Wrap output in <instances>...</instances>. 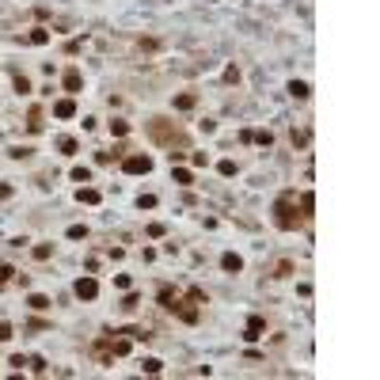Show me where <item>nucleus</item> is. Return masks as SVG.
Masks as SVG:
<instances>
[{
	"label": "nucleus",
	"mask_w": 380,
	"mask_h": 380,
	"mask_svg": "<svg viewBox=\"0 0 380 380\" xmlns=\"http://www.w3.org/2000/svg\"><path fill=\"white\" fill-rule=\"evenodd\" d=\"M149 137L156 144H168V149H175V144L183 149V144H187V133H183L175 122H168V118H152L149 122Z\"/></svg>",
	"instance_id": "f257e3e1"
},
{
	"label": "nucleus",
	"mask_w": 380,
	"mask_h": 380,
	"mask_svg": "<svg viewBox=\"0 0 380 380\" xmlns=\"http://www.w3.org/2000/svg\"><path fill=\"white\" fill-rule=\"evenodd\" d=\"M293 202H297V194L289 190V194H281L278 206H274V213H278V228H285V232H293L300 221H304V213H297V209H293Z\"/></svg>",
	"instance_id": "f03ea898"
},
{
	"label": "nucleus",
	"mask_w": 380,
	"mask_h": 380,
	"mask_svg": "<svg viewBox=\"0 0 380 380\" xmlns=\"http://www.w3.org/2000/svg\"><path fill=\"white\" fill-rule=\"evenodd\" d=\"M122 171L125 175H149L152 171V160H149V156H125V160H122Z\"/></svg>",
	"instance_id": "7ed1b4c3"
},
{
	"label": "nucleus",
	"mask_w": 380,
	"mask_h": 380,
	"mask_svg": "<svg viewBox=\"0 0 380 380\" xmlns=\"http://www.w3.org/2000/svg\"><path fill=\"white\" fill-rule=\"evenodd\" d=\"M73 293L80 297V300H95V293H99V285H95V278H80L73 285Z\"/></svg>",
	"instance_id": "20e7f679"
},
{
	"label": "nucleus",
	"mask_w": 380,
	"mask_h": 380,
	"mask_svg": "<svg viewBox=\"0 0 380 380\" xmlns=\"http://www.w3.org/2000/svg\"><path fill=\"white\" fill-rule=\"evenodd\" d=\"M80 87H84V76L76 69H69V73H65V92H80Z\"/></svg>",
	"instance_id": "39448f33"
},
{
	"label": "nucleus",
	"mask_w": 380,
	"mask_h": 380,
	"mask_svg": "<svg viewBox=\"0 0 380 380\" xmlns=\"http://www.w3.org/2000/svg\"><path fill=\"white\" fill-rule=\"evenodd\" d=\"M53 114H57V118H73V114H76V103H73V99L53 103Z\"/></svg>",
	"instance_id": "423d86ee"
},
{
	"label": "nucleus",
	"mask_w": 380,
	"mask_h": 380,
	"mask_svg": "<svg viewBox=\"0 0 380 380\" xmlns=\"http://www.w3.org/2000/svg\"><path fill=\"white\" fill-rule=\"evenodd\" d=\"M221 266H225L228 274H240V270H243V259H240V255H232V251H228V255L221 259Z\"/></svg>",
	"instance_id": "0eeeda50"
},
{
	"label": "nucleus",
	"mask_w": 380,
	"mask_h": 380,
	"mask_svg": "<svg viewBox=\"0 0 380 380\" xmlns=\"http://www.w3.org/2000/svg\"><path fill=\"white\" fill-rule=\"evenodd\" d=\"M160 304L168 308V312H175V308H179V297L171 293V285H164V289H160Z\"/></svg>",
	"instance_id": "6e6552de"
},
{
	"label": "nucleus",
	"mask_w": 380,
	"mask_h": 380,
	"mask_svg": "<svg viewBox=\"0 0 380 380\" xmlns=\"http://www.w3.org/2000/svg\"><path fill=\"white\" fill-rule=\"evenodd\" d=\"M27 130H31V133L42 130V111H38V106H31V114H27Z\"/></svg>",
	"instance_id": "1a4fd4ad"
},
{
	"label": "nucleus",
	"mask_w": 380,
	"mask_h": 380,
	"mask_svg": "<svg viewBox=\"0 0 380 380\" xmlns=\"http://www.w3.org/2000/svg\"><path fill=\"white\" fill-rule=\"evenodd\" d=\"M175 312H179V319H187V323H198V308H190V304H183V300H179V308H175Z\"/></svg>",
	"instance_id": "9d476101"
},
{
	"label": "nucleus",
	"mask_w": 380,
	"mask_h": 380,
	"mask_svg": "<svg viewBox=\"0 0 380 380\" xmlns=\"http://www.w3.org/2000/svg\"><path fill=\"white\" fill-rule=\"evenodd\" d=\"M27 304H31L34 312H46V308H50V300H46L42 293H31V297H27Z\"/></svg>",
	"instance_id": "9b49d317"
},
{
	"label": "nucleus",
	"mask_w": 380,
	"mask_h": 380,
	"mask_svg": "<svg viewBox=\"0 0 380 380\" xmlns=\"http://www.w3.org/2000/svg\"><path fill=\"white\" fill-rule=\"evenodd\" d=\"M141 369H144V373H160V369H164V361H160V357H144V361H141Z\"/></svg>",
	"instance_id": "f8f14e48"
},
{
	"label": "nucleus",
	"mask_w": 380,
	"mask_h": 380,
	"mask_svg": "<svg viewBox=\"0 0 380 380\" xmlns=\"http://www.w3.org/2000/svg\"><path fill=\"white\" fill-rule=\"evenodd\" d=\"M27 38H31L34 46H46V42H50V31H42V27H34V31L27 34Z\"/></svg>",
	"instance_id": "ddd939ff"
},
{
	"label": "nucleus",
	"mask_w": 380,
	"mask_h": 380,
	"mask_svg": "<svg viewBox=\"0 0 380 380\" xmlns=\"http://www.w3.org/2000/svg\"><path fill=\"white\" fill-rule=\"evenodd\" d=\"M80 202L95 206V202H99V190H95V187H80Z\"/></svg>",
	"instance_id": "4468645a"
},
{
	"label": "nucleus",
	"mask_w": 380,
	"mask_h": 380,
	"mask_svg": "<svg viewBox=\"0 0 380 380\" xmlns=\"http://www.w3.org/2000/svg\"><path fill=\"white\" fill-rule=\"evenodd\" d=\"M194 103H198V95H190V92H187V95H179V99H175V106H179V111H190Z\"/></svg>",
	"instance_id": "2eb2a0df"
},
{
	"label": "nucleus",
	"mask_w": 380,
	"mask_h": 380,
	"mask_svg": "<svg viewBox=\"0 0 380 380\" xmlns=\"http://www.w3.org/2000/svg\"><path fill=\"white\" fill-rule=\"evenodd\" d=\"M289 92H293L297 99H308V84L304 80H293V84H289Z\"/></svg>",
	"instance_id": "dca6fc26"
},
{
	"label": "nucleus",
	"mask_w": 380,
	"mask_h": 380,
	"mask_svg": "<svg viewBox=\"0 0 380 380\" xmlns=\"http://www.w3.org/2000/svg\"><path fill=\"white\" fill-rule=\"evenodd\" d=\"M262 327H266V323H262V319L255 316V319L247 323V335H243V338H259V331H262Z\"/></svg>",
	"instance_id": "f3484780"
},
{
	"label": "nucleus",
	"mask_w": 380,
	"mask_h": 380,
	"mask_svg": "<svg viewBox=\"0 0 380 380\" xmlns=\"http://www.w3.org/2000/svg\"><path fill=\"white\" fill-rule=\"evenodd\" d=\"M50 255H53V247H50V243H38V247H34V259H38V262H46Z\"/></svg>",
	"instance_id": "a211bd4d"
},
{
	"label": "nucleus",
	"mask_w": 380,
	"mask_h": 380,
	"mask_svg": "<svg viewBox=\"0 0 380 380\" xmlns=\"http://www.w3.org/2000/svg\"><path fill=\"white\" fill-rule=\"evenodd\" d=\"M289 274H293V262H285V259H281L278 266H274V278H289Z\"/></svg>",
	"instance_id": "6ab92c4d"
},
{
	"label": "nucleus",
	"mask_w": 380,
	"mask_h": 380,
	"mask_svg": "<svg viewBox=\"0 0 380 380\" xmlns=\"http://www.w3.org/2000/svg\"><path fill=\"white\" fill-rule=\"evenodd\" d=\"M57 149H61L65 156H73V152H76V141H73V137H61V141H57Z\"/></svg>",
	"instance_id": "aec40b11"
},
{
	"label": "nucleus",
	"mask_w": 380,
	"mask_h": 380,
	"mask_svg": "<svg viewBox=\"0 0 380 380\" xmlns=\"http://www.w3.org/2000/svg\"><path fill=\"white\" fill-rule=\"evenodd\" d=\"M73 183H92V171H87V168H73Z\"/></svg>",
	"instance_id": "412c9836"
},
{
	"label": "nucleus",
	"mask_w": 380,
	"mask_h": 380,
	"mask_svg": "<svg viewBox=\"0 0 380 380\" xmlns=\"http://www.w3.org/2000/svg\"><path fill=\"white\" fill-rule=\"evenodd\" d=\"M175 183H183V187H190L194 179H190V171H187V168H175Z\"/></svg>",
	"instance_id": "4be33fe9"
},
{
	"label": "nucleus",
	"mask_w": 380,
	"mask_h": 380,
	"mask_svg": "<svg viewBox=\"0 0 380 380\" xmlns=\"http://www.w3.org/2000/svg\"><path fill=\"white\" fill-rule=\"evenodd\" d=\"M300 209H304V217H312V209H316V198H312V194H304V198H300Z\"/></svg>",
	"instance_id": "5701e85b"
},
{
	"label": "nucleus",
	"mask_w": 380,
	"mask_h": 380,
	"mask_svg": "<svg viewBox=\"0 0 380 380\" xmlns=\"http://www.w3.org/2000/svg\"><path fill=\"white\" fill-rule=\"evenodd\" d=\"M111 346H114V357H122V354H130V342H125V338H118V342H114V338H111Z\"/></svg>",
	"instance_id": "b1692460"
},
{
	"label": "nucleus",
	"mask_w": 380,
	"mask_h": 380,
	"mask_svg": "<svg viewBox=\"0 0 380 380\" xmlns=\"http://www.w3.org/2000/svg\"><path fill=\"white\" fill-rule=\"evenodd\" d=\"M27 365H31V373H34V376H42V373H46V361H42V357H31Z\"/></svg>",
	"instance_id": "393cba45"
},
{
	"label": "nucleus",
	"mask_w": 380,
	"mask_h": 380,
	"mask_svg": "<svg viewBox=\"0 0 380 380\" xmlns=\"http://www.w3.org/2000/svg\"><path fill=\"white\" fill-rule=\"evenodd\" d=\"M111 133H114V137H125V133H130V125H125V122H111Z\"/></svg>",
	"instance_id": "a878e982"
},
{
	"label": "nucleus",
	"mask_w": 380,
	"mask_h": 380,
	"mask_svg": "<svg viewBox=\"0 0 380 380\" xmlns=\"http://www.w3.org/2000/svg\"><path fill=\"white\" fill-rule=\"evenodd\" d=\"M251 141H259V144H266V149H270V144H274V137H270V133H266V130H262V133H251Z\"/></svg>",
	"instance_id": "bb28decb"
},
{
	"label": "nucleus",
	"mask_w": 380,
	"mask_h": 380,
	"mask_svg": "<svg viewBox=\"0 0 380 380\" xmlns=\"http://www.w3.org/2000/svg\"><path fill=\"white\" fill-rule=\"evenodd\" d=\"M137 304H141V300H137V293H125V300H122V308H125V312H133Z\"/></svg>",
	"instance_id": "cd10ccee"
},
{
	"label": "nucleus",
	"mask_w": 380,
	"mask_h": 380,
	"mask_svg": "<svg viewBox=\"0 0 380 380\" xmlns=\"http://www.w3.org/2000/svg\"><path fill=\"white\" fill-rule=\"evenodd\" d=\"M84 236H87L84 225H73V228H69V240H84Z\"/></svg>",
	"instance_id": "c85d7f7f"
},
{
	"label": "nucleus",
	"mask_w": 380,
	"mask_h": 380,
	"mask_svg": "<svg viewBox=\"0 0 380 380\" xmlns=\"http://www.w3.org/2000/svg\"><path fill=\"white\" fill-rule=\"evenodd\" d=\"M221 175H225V179H228V175H236V164H232V160H221Z\"/></svg>",
	"instance_id": "c756f323"
},
{
	"label": "nucleus",
	"mask_w": 380,
	"mask_h": 380,
	"mask_svg": "<svg viewBox=\"0 0 380 380\" xmlns=\"http://www.w3.org/2000/svg\"><path fill=\"white\" fill-rule=\"evenodd\" d=\"M15 92L23 95V92H31V84H27V76H15Z\"/></svg>",
	"instance_id": "7c9ffc66"
},
{
	"label": "nucleus",
	"mask_w": 380,
	"mask_h": 380,
	"mask_svg": "<svg viewBox=\"0 0 380 380\" xmlns=\"http://www.w3.org/2000/svg\"><path fill=\"white\" fill-rule=\"evenodd\" d=\"M8 338H15L12 335V323H0V342H8Z\"/></svg>",
	"instance_id": "2f4dec72"
},
{
	"label": "nucleus",
	"mask_w": 380,
	"mask_h": 380,
	"mask_svg": "<svg viewBox=\"0 0 380 380\" xmlns=\"http://www.w3.org/2000/svg\"><path fill=\"white\" fill-rule=\"evenodd\" d=\"M137 206H141V209H152V206H156V198H152V194H141V202H137Z\"/></svg>",
	"instance_id": "473e14b6"
},
{
	"label": "nucleus",
	"mask_w": 380,
	"mask_h": 380,
	"mask_svg": "<svg viewBox=\"0 0 380 380\" xmlns=\"http://www.w3.org/2000/svg\"><path fill=\"white\" fill-rule=\"evenodd\" d=\"M12 274H15V270H12V266H4V262H0V285H4V281L12 278Z\"/></svg>",
	"instance_id": "72a5a7b5"
}]
</instances>
